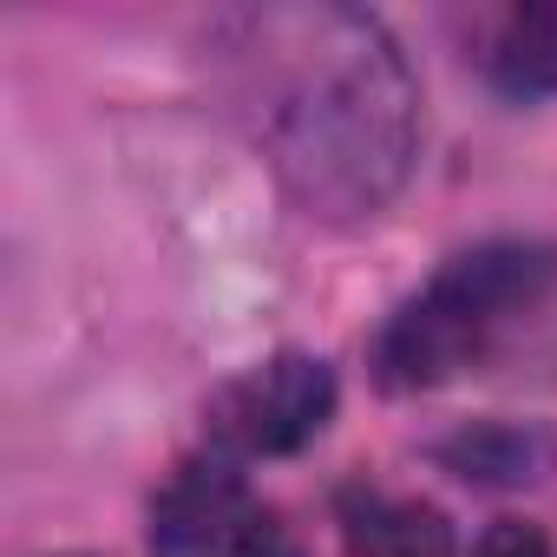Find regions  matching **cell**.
<instances>
[{
	"mask_svg": "<svg viewBox=\"0 0 557 557\" xmlns=\"http://www.w3.org/2000/svg\"><path fill=\"white\" fill-rule=\"evenodd\" d=\"M348 557H453V524L420 498H374L348 524Z\"/></svg>",
	"mask_w": 557,
	"mask_h": 557,
	"instance_id": "5",
	"label": "cell"
},
{
	"mask_svg": "<svg viewBox=\"0 0 557 557\" xmlns=\"http://www.w3.org/2000/svg\"><path fill=\"white\" fill-rule=\"evenodd\" d=\"M262 544V505L230 466H184L151 505L158 557H249Z\"/></svg>",
	"mask_w": 557,
	"mask_h": 557,
	"instance_id": "4",
	"label": "cell"
},
{
	"mask_svg": "<svg viewBox=\"0 0 557 557\" xmlns=\"http://www.w3.org/2000/svg\"><path fill=\"white\" fill-rule=\"evenodd\" d=\"M557 283V262L531 243H485L446 262L433 283L387 322L381 381L387 387H440L479 368L511 329H524Z\"/></svg>",
	"mask_w": 557,
	"mask_h": 557,
	"instance_id": "2",
	"label": "cell"
},
{
	"mask_svg": "<svg viewBox=\"0 0 557 557\" xmlns=\"http://www.w3.org/2000/svg\"><path fill=\"white\" fill-rule=\"evenodd\" d=\"M472 557H550V544H544L537 524H524V518H498V524L472 544Z\"/></svg>",
	"mask_w": 557,
	"mask_h": 557,
	"instance_id": "7",
	"label": "cell"
},
{
	"mask_svg": "<svg viewBox=\"0 0 557 557\" xmlns=\"http://www.w3.org/2000/svg\"><path fill=\"white\" fill-rule=\"evenodd\" d=\"M236 53H256L262 138L315 210L355 216L400 184L420 132V92L381 21L348 8L243 14Z\"/></svg>",
	"mask_w": 557,
	"mask_h": 557,
	"instance_id": "1",
	"label": "cell"
},
{
	"mask_svg": "<svg viewBox=\"0 0 557 557\" xmlns=\"http://www.w3.org/2000/svg\"><path fill=\"white\" fill-rule=\"evenodd\" d=\"M335 413V374L322 355H275L236 381L216 387L210 400V433L216 446L243 453V459H269V453H296L309 446Z\"/></svg>",
	"mask_w": 557,
	"mask_h": 557,
	"instance_id": "3",
	"label": "cell"
},
{
	"mask_svg": "<svg viewBox=\"0 0 557 557\" xmlns=\"http://www.w3.org/2000/svg\"><path fill=\"white\" fill-rule=\"evenodd\" d=\"M492 73L511 92H557V0H531L498 21Z\"/></svg>",
	"mask_w": 557,
	"mask_h": 557,
	"instance_id": "6",
	"label": "cell"
}]
</instances>
